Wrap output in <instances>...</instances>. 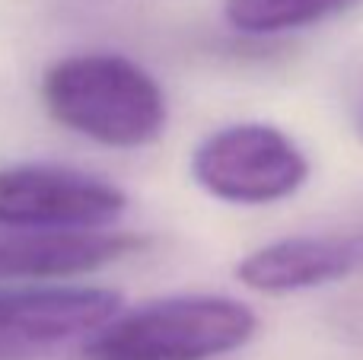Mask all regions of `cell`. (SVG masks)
Returning a JSON list of instances; mask_svg holds the SVG:
<instances>
[{"instance_id":"obj_6","label":"cell","mask_w":363,"mask_h":360,"mask_svg":"<svg viewBox=\"0 0 363 360\" xmlns=\"http://www.w3.org/2000/svg\"><path fill=\"white\" fill-rule=\"evenodd\" d=\"M144 246L125 230H10L0 233V281H51L89 274Z\"/></svg>"},{"instance_id":"obj_2","label":"cell","mask_w":363,"mask_h":360,"mask_svg":"<svg viewBox=\"0 0 363 360\" xmlns=\"http://www.w3.org/2000/svg\"><path fill=\"white\" fill-rule=\"evenodd\" d=\"M255 332L258 316L239 300L185 293L112 319L86 338L83 360H213L245 348Z\"/></svg>"},{"instance_id":"obj_5","label":"cell","mask_w":363,"mask_h":360,"mask_svg":"<svg viewBox=\"0 0 363 360\" xmlns=\"http://www.w3.org/2000/svg\"><path fill=\"white\" fill-rule=\"evenodd\" d=\"M125 297L108 287L0 291V360H38L118 319Z\"/></svg>"},{"instance_id":"obj_9","label":"cell","mask_w":363,"mask_h":360,"mask_svg":"<svg viewBox=\"0 0 363 360\" xmlns=\"http://www.w3.org/2000/svg\"><path fill=\"white\" fill-rule=\"evenodd\" d=\"M347 115L354 121V131L363 137V67L354 74L351 86H347Z\"/></svg>"},{"instance_id":"obj_3","label":"cell","mask_w":363,"mask_h":360,"mask_svg":"<svg viewBox=\"0 0 363 360\" xmlns=\"http://www.w3.org/2000/svg\"><path fill=\"white\" fill-rule=\"evenodd\" d=\"M191 176L217 201L258 208L294 195L309 176V159L281 128L242 121L201 140Z\"/></svg>"},{"instance_id":"obj_4","label":"cell","mask_w":363,"mask_h":360,"mask_svg":"<svg viewBox=\"0 0 363 360\" xmlns=\"http://www.w3.org/2000/svg\"><path fill=\"white\" fill-rule=\"evenodd\" d=\"M128 210L118 185L67 166L0 169V227L6 230H108Z\"/></svg>"},{"instance_id":"obj_1","label":"cell","mask_w":363,"mask_h":360,"mask_svg":"<svg viewBox=\"0 0 363 360\" xmlns=\"http://www.w3.org/2000/svg\"><path fill=\"white\" fill-rule=\"evenodd\" d=\"M42 106L67 131L118 150L153 144L169 121L157 77L115 51L55 61L42 77Z\"/></svg>"},{"instance_id":"obj_7","label":"cell","mask_w":363,"mask_h":360,"mask_svg":"<svg viewBox=\"0 0 363 360\" xmlns=\"http://www.w3.org/2000/svg\"><path fill=\"white\" fill-rule=\"evenodd\" d=\"M363 265V236H290L249 252L236 278L258 293H296L332 284Z\"/></svg>"},{"instance_id":"obj_8","label":"cell","mask_w":363,"mask_h":360,"mask_svg":"<svg viewBox=\"0 0 363 360\" xmlns=\"http://www.w3.org/2000/svg\"><path fill=\"white\" fill-rule=\"evenodd\" d=\"M354 0H226L223 16L245 35H277L335 16Z\"/></svg>"}]
</instances>
